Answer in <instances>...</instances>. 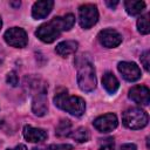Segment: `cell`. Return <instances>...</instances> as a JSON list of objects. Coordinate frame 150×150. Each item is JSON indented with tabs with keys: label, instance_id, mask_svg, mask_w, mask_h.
<instances>
[{
	"label": "cell",
	"instance_id": "obj_16",
	"mask_svg": "<svg viewBox=\"0 0 150 150\" xmlns=\"http://www.w3.org/2000/svg\"><path fill=\"white\" fill-rule=\"evenodd\" d=\"M124 7L128 14L130 15H138L141 14L145 8L144 1H137V0H127L124 2Z\"/></svg>",
	"mask_w": 150,
	"mask_h": 150
},
{
	"label": "cell",
	"instance_id": "obj_2",
	"mask_svg": "<svg viewBox=\"0 0 150 150\" xmlns=\"http://www.w3.org/2000/svg\"><path fill=\"white\" fill-rule=\"evenodd\" d=\"M76 68H77V83L81 90L93 91L96 88V76L93 63L84 56L80 55L76 57Z\"/></svg>",
	"mask_w": 150,
	"mask_h": 150
},
{
	"label": "cell",
	"instance_id": "obj_13",
	"mask_svg": "<svg viewBox=\"0 0 150 150\" xmlns=\"http://www.w3.org/2000/svg\"><path fill=\"white\" fill-rule=\"evenodd\" d=\"M23 137L30 143H38V142H42L47 139L48 134L46 130L41 128H34L30 125H26L23 128Z\"/></svg>",
	"mask_w": 150,
	"mask_h": 150
},
{
	"label": "cell",
	"instance_id": "obj_23",
	"mask_svg": "<svg viewBox=\"0 0 150 150\" xmlns=\"http://www.w3.org/2000/svg\"><path fill=\"white\" fill-rule=\"evenodd\" d=\"M150 55V53H149V50H145L142 55H141V63L143 64V67H144V69L146 70V71H149V66H150V63H149V56Z\"/></svg>",
	"mask_w": 150,
	"mask_h": 150
},
{
	"label": "cell",
	"instance_id": "obj_26",
	"mask_svg": "<svg viewBox=\"0 0 150 150\" xmlns=\"http://www.w3.org/2000/svg\"><path fill=\"white\" fill-rule=\"evenodd\" d=\"M7 150H27V148H26V145H23V144H19V145H16L14 149H7Z\"/></svg>",
	"mask_w": 150,
	"mask_h": 150
},
{
	"label": "cell",
	"instance_id": "obj_28",
	"mask_svg": "<svg viewBox=\"0 0 150 150\" xmlns=\"http://www.w3.org/2000/svg\"><path fill=\"white\" fill-rule=\"evenodd\" d=\"M1 26H2V21H1V18H0V28H1Z\"/></svg>",
	"mask_w": 150,
	"mask_h": 150
},
{
	"label": "cell",
	"instance_id": "obj_17",
	"mask_svg": "<svg viewBox=\"0 0 150 150\" xmlns=\"http://www.w3.org/2000/svg\"><path fill=\"white\" fill-rule=\"evenodd\" d=\"M70 136L79 143H84V142H88L89 138H90V134L88 131V129L81 127V128H77L75 131H73L70 134Z\"/></svg>",
	"mask_w": 150,
	"mask_h": 150
},
{
	"label": "cell",
	"instance_id": "obj_14",
	"mask_svg": "<svg viewBox=\"0 0 150 150\" xmlns=\"http://www.w3.org/2000/svg\"><path fill=\"white\" fill-rule=\"evenodd\" d=\"M79 47V43L74 40H68V41H62L55 47L56 54H59L62 57H67L70 54H74Z\"/></svg>",
	"mask_w": 150,
	"mask_h": 150
},
{
	"label": "cell",
	"instance_id": "obj_3",
	"mask_svg": "<svg viewBox=\"0 0 150 150\" xmlns=\"http://www.w3.org/2000/svg\"><path fill=\"white\" fill-rule=\"evenodd\" d=\"M54 103L57 108L74 116H82L86 110V102L82 97L68 95L67 89H59L54 96Z\"/></svg>",
	"mask_w": 150,
	"mask_h": 150
},
{
	"label": "cell",
	"instance_id": "obj_4",
	"mask_svg": "<svg viewBox=\"0 0 150 150\" xmlns=\"http://www.w3.org/2000/svg\"><path fill=\"white\" fill-rule=\"evenodd\" d=\"M148 114L141 108H128L122 114V122L129 129H142L148 124Z\"/></svg>",
	"mask_w": 150,
	"mask_h": 150
},
{
	"label": "cell",
	"instance_id": "obj_7",
	"mask_svg": "<svg viewBox=\"0 0 150 150\" xmlns=\"http://www.w3.org/2000/svg\"><path fill=\"white\" fill-rule=\"evenodd\" d=\"M97 39L100 43L107 48H115L122 42V35L117 30L111 28L101 30L97 35Z\"/></svg>",
	"mask_w": 150,
	"mask_h": 150
},
{
	"label": "cell",
	"instance_id": "obj_6",
	"mask_svg": "<svg viewBox=\"0 0 150 150\" xmlns=\"http://www.w3.org/2000/svg\"><path fill=\"white\" fill-rule=\"evenodd\" d=\"M5 41L13 47L16 48H23L26 47L28 42V36L26 32L20 27H12L5 32Z\"/></svg>",
	"mask_w": 150,
	"mask_h": 150
},
{
	"label": "cell",
	"instance_id": "obj_27",
	"mask_svg": "<svg viewBox=\"0 0 150 150\" xmlns=\"http://www.w3.org/2000/svg\"><path fill=\"white\" fill-rule=\"evenodd\" d=\"M11 5L14 6V7H19V6L21 5V2H20V1H18V2H11Z\"/></svg>",
	"mask_w": 150,
	"mask_h": 150
},
{
	"label": "cell",
	"instance_id": "obj_9",
	"mask_svg": "<svg viewBox=\"0 0 150 150\" xmlns=\"http://www.w3.org/2000/svg\"><path fill=\"white\" fill-rule=\"evenodd\" d=\"M117 68H118V71L122 74V76L129 82L137 81L142 75L139 67L134 62H127V61L120 62Z\"/></svg>",
	"mask_w": 150,
	"mask_h": 150
},
{
	"label": "cell",
	"instance_id": "obj_5",
	"mask_svg": "<svg viewBox=\"0 0 150 150\" xmlns=\"http://www.w3.org/2000/svg\"><path fill=\"white\" fill-rule=\"evenodd\" d=\"M97 20L98 11L95 5L86 4L79 8V22L83 29H89L97 22Z\"/></svg>",
	"mask_w": 150,
	"mask_h": 150
},
{
	"label": "cell",
	"instance_id": "obj_20",
	"mask_svg": "<svg viewBox=\"0 0 150 150\" xmlns=\"http://www.w3.org/2000/svg\"><path fill=\"white\" fill-rule=\"evenodd\" d=\"M114 148H115V145H114V138L109 137V138L102 139L98 150H114Z\"/></svg>",
	"mask_w": 150,
	"mask_h": 150
},
{
	"label": "cell",
	"instance_id": "obj_15",
	"mask_svg": "<svg viewBox=\"0 0 150 150\" xmlns=\"http://www.w3.org/2000/svg\"><path fill=\"white\" fill-rule=\"evenodd\" d=\"M102 84H103L104 89H105L109 94L116 93L117 89H118V87H120L118 80H117L116 76H115L112 73H110V71L105 73V74L102 76Z\"/></svg>",
	"mask_w": 150,
	"mask_h": 150
},
{
	"label": "cell",
	"instance_id": "obj_12",
	"mask_svg": "<svg viewBox=\"0 0 150 150\" xmlns=\"http://www.w3.org/2000/svg\"><path fill=\"white\" fill-rule=\"evenodd\" d=\"M54 1L52 0H45V1H36L33 5L32 8V15L34 19H45L53 9Z\"/></svg>",
	"mask_w": 150,
	"mask_h": 150
},
{
	"label": "cell",
	"instance_id": "obj_8",
	"mask_svg": "<svg viewBox=\"0 0 150 150\" xmlns=\"http://www.w3.org/2000/svg\"><path fill=\"white\" fill-rule=\"evenodd\" d=\"M93 124H94L95 129L98 130L100 132H110L117 127L118 121H117V116L115 114L109 112V114L97 117L93 122Z\"/></svg>",
	"mask_w": 150,
	"mask_h": 150
},
{
	"label": "cell",
	"instance_id": "obj_18",
	"mask_svg": "<svg viewBox=\"0 0 150 150\" xmlns=\"http://www.w3.org/2000/svg\"><path fill=\"white\" fill-rule=\"evenodd\" d=\"M70 129H71V123L69 120H61L59 122V124L56 125V135L60 136V137H63V136H68L69 132H70Z\"/></svg>",
	"mask_w": 150,
	"mask_h": 150
},
{
	"label": "cell",
	"instance_id": "obj_24",
	"mask_svg": "<svg viewBox=\"0 0 150 150\" xmlns=\"http://www.w3.org/2000/svg\"><path fill=\"white\" fill-rule=\"evenodd\" d=\"M121 150H137V146L132 143H127L121 146Z\"/></svg>",
	"mask_w": 150,
	"mask_h": 150
},
{
	"label": "cell",
	"instance_id": "obj_19",
	"mask_svg": "<svg viewBox=\"0 0 150 150\" xmlns=\"http://www.w3.org/2000/svg\"><path fill=\"white\" fill-rule=\"evenodd\" d=\"M137 29L141 34H148L150 32V27H149V15H142L138 18L137 20Z\"/></svg>",
	"mask_w": 150,
	"mask_h": 150
},
{
	"label": "cell",
	"instance_id": "obj_10",
	"mask_svg": "<svg viewBox=\"0 0 150 150\" xmlns=\"http://www.w3.org/2000/svg\"><path fill=\"white\" fill-rule=\"evenodd\" d=\"M129 98L141 105H148L150 102V90L145 86H134L129 90Z\"/></svg>",
	"mask_w": 150,
	"mask_h": 150
},
{
	"label": "cell",
	"instance_id": "obj_21",
	"mask_svg": "<svg viewBox=\"0 0 150 150\" xmlns=\"http://www.w3.org/2000/svg\"><path fill=\"white\" fill-rule=\"evenodd\" d=\"M6 81H7V83L11 84L12 87H15V86H18V83H19V77H18V75H16L15 71H9V73L7 74Z\"/></svg>",
	"mask_w": 150,
	"mask_h": 150
},
{
	"label": "cell",
	"instance_id": "obj_22",
	"mask_svg": "<svg viewBox=\"0 0 150 150\" xmlns=\"http://www.w3.org/2000/svg\"><path fill=\"white\" fill-rule=\"evenodd\" d=\"M47 150H74V146L71 144H52Z\"/></svg>",
	"mask_w": 150,
	"mask_h": 150
},
{
	"label": "cell",
	"instance_id": "obj_25",
	"mask_svg": "<svg viewBox=\"0 0 150 150\" xmlns=\"http://www.w3.org/2000/svg\"><path fill=\"white\" fill-rule=\"evenodd\" d=\"M105 4H107L110 8H115V7L118 5V1H117V0H116V1H109V0H107V1H105Z\"/></svg>",
	"mask_w": 150,
	"mask_h": 150
},
{
	"label": "cell",
	"instance_id": "obj_1",
	"mask_svg": "<svg viewBox=\"0 0 150 150\" xmlns=\"http://www.w3.org/2000/svg\"><path fill=\"white\" fill-rule=\"evenodd\" d=\"M75 23V16L73 14H66L64 16H55L50 21L41 25L35 35L46 43H52L55 41L62 32L69 30Z\"/></svg>",
	"mask_w": 150,
	"mask_h": 150
},
{
	"label": "cell",
	"instance_id": "obj_11",
	"mask_svg": "<svg viewBox=\"0 0 150 150\" xmlns=\"http://www.w3.org/2000/svg\"><path fill=\"white\" fill-rule=\"evenodd\" d=\"M47 91H41V93H35L32 94L33 101H32V109L33 112L36 116H43L47 112L48 105H47Z\"/></svg>",
	"mask_w": 150,
	"mask_h": 150
}]
</instances>
